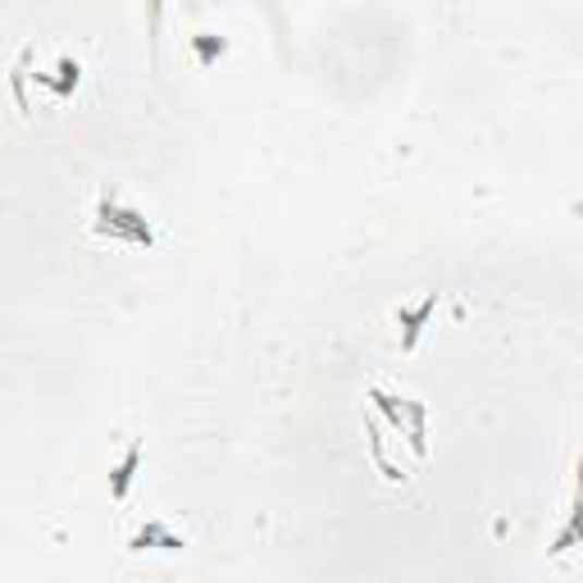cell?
I'll list each match as a JSON object with an SVG mask.
<instances>
[{
  "mask_svg": "<svg viewBox=\"0 0 583 583\" xmlns=\"http://www.w3.org/2000/svg\"><path fill=\"white\" fill-rule=\"evenodd\" d=\"M92 228H96V238L100 242H123V246H160V233H156V223H150L137 206H129L119 192H100L96 196V210H92Z\"/></svg>",
  "mask_w": 583,
  "mask_h": 583,
  "instance_id": "cell-1",
  "label": "cell"
},
{
  "mask_svg": "<svg viewBox=\"0 0 583 583\" xmlns=\"http://www.w3.org/2000/svg\"><path fill=\"white\" fill-rule=\"evenodd\" d=\"M583 547V456L574 461V493L566 501V524L556 529V538H551V556H570Z\"/></svg>",
  "mask_w": 583,
  "mask_h": 583,
  "instance_id": "cell-2",
  "label": "cell"
},
{
  "mask_svg": "<svg viewBox=\"0 0 583 583\" xmlns=\"http://www.w3.org/2000/svg\"><path fill=\"white\" fill-rule=\"evenodd\" d=\"M129 551H169V556H179V551H187V538L179 534V529H169L165 520H146L129 538Z\"/></svg>",
  "mask_w": 583,
  "mask_h": 583,
  "instance_id": "cell-3",
  "label": "cell"
},
{
  "mask_svg": "<svg viewBox=\"0 0 583 583\" xmlns=\"http://www.w3.org/2000/svg\"><path fill=\"white\" fill-rule=\"evenodd\" d=\"M434 311H438V292H428L420 306H397V324H401V351H415L420 347V338H424V328H428V319H434Z\"/></svg>",
  "mask_w": 583,
  "mask_h": 583,
  "instance_id": "cell-4",
  "label": "cell"
},
{
  "mask_svg": "<svg viewBox=\"0 0 583 583\" xmlns=\"http://www.w3.org/2000/svg\"><path fill=\"white\" fill-rule=\"evenodd\" d=\"M137 470H142V438H133L129 447H123V456H119V465L110 470V501H129V493H133V478H137Z\"/></svg>",
  "mask_w": 583,
  "mask_h": 583,
  "instance_id": "cell-5",
  "label": "cell"
},
{
  "mask_svg": "<svg viewBox=\"0 0 583 583\" xmlns=\"http://www.w3.org/2000/svg\"><path fill=\"white\" fill-rule=\"evenodd\" d=\"M192 50H196V64L210 69L219 56H228V37H219V33H196V37H192Z\"/></svg>",
  "mask_w": 583,
  "mask_h": 583,
  "instance_id": "cell-6",
  "label": "cell"
}]
</instances>
